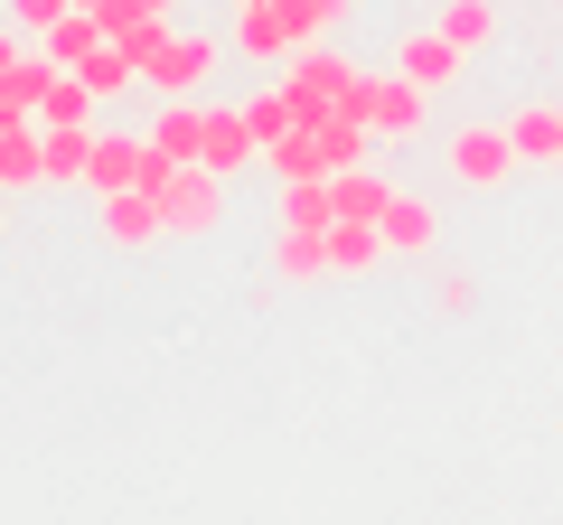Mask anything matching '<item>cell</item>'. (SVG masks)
Instances as JSON below:
<instances>
[{
  "label": "cell",
  "instance_id": "obj_1",
  "mask_svg": "<svg viewBox=\"0 0 563 525\" xmlns=\"http://www.w3.org/2000/svg\"><path fill=\"white\" fill-rule=\"evenodd\" d=\"M339 113H347V122H366L376 142H422V122H432V94H422L413 76H366V66H357V85L339 94Z\"/></svg>",
  "mask_w": 563,
  "mask_h": 525
},
{
  "label": "cell",
  "instance_id": "obj_2",
  "mask_svg": "<svg viewBox=\"0 0 563 525\" xmlns=\"http://www.w3.org/2000/svg\"><path fill=\"white\" fill-rule=\"evenodd\" d=\"M151 198H161V225H169V235H217V225H225V179H217V169H198V160H188V169H161Z\"/></svg>",
  "mask_w": 563,
  "mask_h": 525
},
{
  "label": "cell",
  "instance_id": "obj_3",
  "mask_svg": "<svg viewBox=\"0 0 563 525\" xmlns=\"http://www.w3.org/2000/svg\"><path fill=\"white\" fill-rule=\"evenodd\" d=\"M217 57H225L217 29H179V38L161 47V66H151L141 85H151L161 103H198V94H207V76H217Z\"/></svg>",
  "mask_w": 563,
  "mask_h": 525
},
{
  "label": "cell",
  "instance_id": "obj_4",
  "mask_svg": "<svg viewBox=\"0 0 563 525\" xmlns=\"http://www.w3.org/2000/svg\"><path fill=\"white\" fill-rule=\"evenodd\" d=\"M161 150H151V132H95V169H85V188L95 198H122V188H161Z\"/></svg>",
  "mask_w": 563,
  "mask_h": 525
},
{
  "label": "cell",
  "instance_id": "obj_5",
  "mask_svg": "<svg viewBox=\"0 0 563 525\" xmlns=\"http://www.w3.org/2000/svg\"><path fill=\"white\" fill-rule=\"evenodd\" d=\"M442 160H451V179H461V188H507V179L526 169L517 142H507V122H461Z\"/></svg>",
  "mask_w": 563,
  "mask_h": 525
},
{
  "label": "cell",
  "instance_id": "obj_6",
  "mask_svg": "<svg viewBox=\"0 0 563 525\" xmlns=\"http://www.w3.org/2000/svg\"><path fill=\"white\" fill-rule=\"evenodd\" d=\"M347 85H357V66H347L339 47H320V38H310L301 57L282 66V94L301 103V122H320V113H339V94H347Z\"/></svg>",
  "mask_w": 563,
  "mask_h": 525
},
{
  "label": "cell",
  "instance_id": "obj_7",
  "mask_svg": "<svg viewBox=\"0 0 563 525\" xmlns=\"http://www.w3.org/2000/svg\"><path fill=\"white\" fill-rule=\"evenodd\" d=\"M461 57H470V47H451L442 29H404V38H395V76H413L422 94H442V85H461Z\"/></svg>",
  "mask_w": 563,
  "mask_h": 525
},
{
  "label": "cell",
  "instance_id": "obj_8",
  "mask_svg": "<svg viewBox=\"0 0 563 525\" xmlns=\"http://www.w3.org/2000/svg\"><path fill=\"white\" fill-rule=\"evenodd\" d=\"M376 235H385V254H432V244H442V206L413 198V188H395L385 216H376Z\"/></svg>",
  "mask_w": 563,
  "mask_h": 525
},
{
  "label": "cell",
  "instance_id": "obj_9",
  "mask_svg": "<svg viewBox=\"0 0 563 525\" xmlns=\"http://www.w3.org/2000/svg\"><path fill=\"white\" fill-rule=\"evenodd\" d=\"M254 160H263V142H254V122H244V103H217V113H207V150H198V169L235 179V169H254Z\"/></svg>",
  "mask_w": 563,
  "mask_h": 525
},
{
  "label": "cell",
  "instance_id": "obj_10",
  "mask_svg": "<svg viewBox=\"0 0 563 525\" xmlns=\"http://www.w3.org/2000/svg\"><path fill=\"white\" fill-rule=\"evenodd\" d=\"M235 47H244L254 66H291L310 38H301V20H291V10H235Z\"/></svg>",
  "mask_w": 563,
  "mask_h": 525
},
{
  "label": "cell",
  "instance_id": "obj_11",
  "mask_svg": "<svg viewBox=\"0 0 563 525\" xmlns=\"http://www.w3.org/2000/svg\"><path fill=\"white\" fill-rule=\"evenodd\" d=\"M103 244H122V254H141V244H161L169 225H161V198L151 188H122V198H103Z\"/></svg>",
  "mask_w": 563,
  "mask_h": 525
},
{
  "label": "cell",
  "instance_id": "obj_12",
  "mask_svg": "<svg viewBox=\"0 0 563 525\" xmlns=\"http://www.w3.org/2000/svg\"><path fill=\"white\" fill-rule=\"evenodd\" d=\"M507 142L526 169H563V103H517L507 113Z\"/></svg>",
  "mask_w": 563,
  "mask_h": 525
},
{
  "label": "cell",
  "instance_id": "obj_13",
  "mask_svg": "<svg viewBox=\"0 0 563 525\" xmlns=\"http://www.w3.org/2000/svg\"><path fill=\"white\" fill-rule=\"evenodd\" d=\"M10 188H47V132L38 122H0V198Z\"/></svg>",
  "mask_w": 563,
  "mask_h": 525
},
{
  "label": "cell",
  "instance_id": "obj_14",
  "mask_svg": "<svg viewBox=\"0 0 563 525\" xmlns=\"http://www.w3.org/2000/svg\"><path fill=\"white\" fill-rule=\"evenodd\" d=\"M38 47H47V66H66V76H76V66H95V57H103V47H113V29H103V20H95V10H66V20H57V29H47V38H38Z\"/></svg>",
  "mask_w": 563,
  "mask_h": 525
},
{
  "label": "cell",
  "instance_id": "obj_15",
  "mask_svg": "<svg viewBox=\"0 0 563 525\" xmlns=\"http://www.w3.org/2000/svg\"><path fill=\"white\" fill-rule=\"evenodd\" d=\"M151 150H161L169 169H188L207 150V103H161V122H151Z\"/></svg>",
  "mask_w": 563,
  "mask_h": 525
},
{
  "label": "cell",
  "instance_id": "obj_16",
  "mask_svg": "<svg viewBox=\"0 0 563 525\" xmlns=\"http://www.w3.org/2000/svg\"><path fill=\"white\" fill-rule=\"evenodd\" d=\"M263 169H273V188H291V179H339V160H329V142L310 132V122L291 132V142H273V150H263Z\"/></svg>",
  "mask_w": 563,
  "mask_h": 525
},
{
  "label": "cell",
  "instance_id": "obj_17",
  "mask_svg": "<svg viewBox=\"0 0 563 525\" xmlns=\"http://www.w3.org/2000/svg\"><path fill=\"white\" fill-rule=\"evenodd\" d=\"M273 225H291V235H329V225H339V188H329V179H291L282 206H273Z\"/></svg>",
  "mask_w": 563,
  "mask_h": 525
},
{
  "label": "cell",
  "instance_id": "obj_18",
  "mask_svg": "<svg viewBox=\"0 0 563 525\" xmlns=\"http://www.w3.org/2000/svg\"><path fill=\"white\" fill-rule=\"evenodd\" d=\"M273 282H329V235H273Z\"/></svg>",
  "mask_w": 563,
  "mask_h": 525
},
{
  "label": "cell",
  "instance_id": "obj_19",
  "mask_svg": "<svg viewBox=\"0 0 563 525\" xmlns=\"http://www.w3.org/2000/svg\"><path fill=\"white\" fill-rule=\"evenodd\" d=\"M376 262H385V235H376V225H329V272H339V282H366Z\"/></svg>",
  "mask_w": 563,
  "mask_h": 525
},
{
  "label": "cell",
  "instance_id": "obj_20",
  "mask_svg": "<svg viewBox=\"0 0 563 525\" xmlns=\"http://www.w3.org/2000/svg\"><path fill=\"white\" fill-rule=\"evenodd\" d=\"M339 225H376L385 216V198H395V179H376V169H339Z\"/></svg>",
  "mask_w": 563,
  "mask_h": 525
},
{
  "label": "cell",
  "instance_id": "obj_21",
  "mask_svg": "<svg viewBox=\"0 0 563 525\" xmlns=\"http://www.w3.org/2000/svg\"><path fill=\"white\" fill-rule=\"evenodd\" d=\"M244 122H254V142L273 150V142H291V132H301V103L282 94V85H254V94H244Z\"/></svg>",
  "mask_w": 563,
  "mask_h": 525
},
{
  "label": "cell",
  "instance_id": "obj_22",
  "mask_svg": "<svg viewBox=\"0 0 563 525\" xmlns=\"http://www.w3.org/2000/svg\"><path fill=\"white\" fill-rule=\"evenodd\" d=\"M95 132H103V122H85V132H47V188H85V169H95Z\"/></svg>",
  "mask_w": 563,
  "mask_h": 525
},
{
  "label": "cell",
  "instance_id": "obj_23",
  "mask_svg": "<svg viewBox=\"0 0 563 525\" xmlns=\"http://www.w3.org/2000/svg\"><path fill=\"white\" fill-rule=\"evenodd\" d=\"M95 113H103V103L85 94V76H57V85H47V103H38V132H85Z\"/></svg>",
  "mask_w": 563,
  "mask_h": 525
},
{
  "label": "cell",
  "instance_id": "obj_24",
  "mask_svg": "<svg viewBox=\"0 0 563 525\" xmlns=\"http://www.w3.org/2000/svg\"><path fill=\"white\" fill-rule=\"evenodd\" d=\"M432 29H442L451 47H488V38H498V0H442V20H432Z\"/></svg>",
  "mask_w": 563,
  "mask_h": 525
},
{
  "label": "cell",
  "instance_id": "obj_25",
  "mask_svg": "<svg viewBox=\"0 0 563 525\" xmlns=\"http://www.w3.org/2000/svg\"><path fill=\"white\" fill-rule=\"evenodd\" d=\"M169 38H179V20H151V10H141V20L122 29L113 47H122V57H132V66H141V76H151V66H161V47H169Z\"/></svg>",
  "mask_w": 563,
  "mask_h": 525
},
{
  "label": "cell",
  "instance_id": "obj_26",
  "mask_svg": "<svg viewBox=\"0 0 563 525\" xmlns=\"http://www.w3.org/2000/svg\"><path fill=\"white\" fill-rule=\"evenodd\" d=\"M76 76H85V94H95V103H113V94H132V85H141V66L122 57V47H103V57L76 66Z\"/></svg>",
  "mask_w": 563,
  "mask_h": 525
},
{
  "label": "cell",
  "instance_id": "obj_27",
  "mask_svg": "<svg viewBox=\"0 0 563 525\" xmlns=\"http://www.w3.org/2000/svg\"><path fill=\"white\" fill-rule=\"evenodd\" d=\"M66 10H76V0H10V10H0V20H10V29H20V38H29V47H38V38H47V29H57V20H66Z\"/></svg>",
  "mask_w": 563,
  "mask_h": 525
},
{
  "label": "cell",
  "instance_id": "obj_28",
  "mask_svg": "<svg viewBox=\"0 0 563 525\" xmlns=\"http://www.w3.org/2000/svg\"><path fill=\"white\" fill-rule=\"evenodd\" d=\"M291 20H301V38H320V29H339V20H357V0H282Z\"/></svg>",
  "mask_w": 563,
  "mask_h": 525
},
{
  "label": "cell",
  "instance_id": "obj_29",
  "mask_svg": "<svg viewBox=\"0 0 563 525\" xmlns=\"http://www.w3.org/2000/svg\"><path fill=\"white\" fill-rule=\"evenodd\" d=\"M432 301H442V320H470V301H479V282H470V272H442V291H432Z\"/></svg>",
  "mask_w": 563,
  "mask_h": 525
},
{
  "label": "cell",
  "instance_id": "obj_30",
  "mask_svg": "<svg viewBox=\"0 0 563 525\" xmlns=\"http://www.w3.org/2000/svg\"><path fill=\"white\" fill-rule=\"evenodd\" d=\"M29 57V38H20V29H10V20H0V76H10V66H20Z\"/></svg>",
  "mask_w": 563,
  "mask_h": 525
},
{
  "label": "cell",
  "instance_id": "obj_31",
  "mask_svg": "<svg viewBox=\"0 0 563 525\" xmlns=\"http://www.w3.org/2000/svg\"><path fill=\"white\" fill-rule=\"evenodd\" d=\"M235 10H282V0H235Z\"/></svg>",
  "mask_w": 563,
  "mask_h": 525
},
{
  "label": "cell",
  "instance_id": "obj_32",
  "mask_svg": "<svg viewBox=\"0 0 563 525\" xmlns=\"http://www.w3.org/2000/svg\"><path fill=\"white\" fill-rule=\"evenodd\" d=\"M0 122H29V113H10V103H0Z\"/></svg>",
  "mask_w": 563,
  "mask_h": 525
},
{
  "label": "cell",
  "instance_id": "obj_33",
  "mask_svg": "<svg viewBox=\"0 0 563 525\" xmlns=\"http://www.w3.org/2000/svg\"><path fill=\"white\" fill-rule=\"evenodd\" d=\"M76 10H103V0H76Z\"/></svg>",
  "mask_w": 563,
  "mask_h": 525
},
{
  "label": "cell",
  "instance_id": "obj_34",
  "mask_svg": "<svg viewBox=\"0 0 563 525\" xmlns=\"http://www.w3.org/2000/svg\"><path fill=\"white\" fill-rule=\"evenodd\" d=\"M0 235H10V216H0Z\"/></svg>",
  "mask_w": 563,
  "mask_h": 525
}]
</instances>
